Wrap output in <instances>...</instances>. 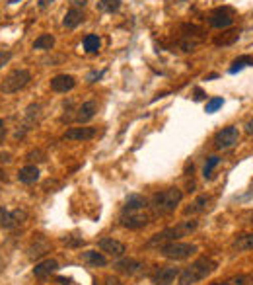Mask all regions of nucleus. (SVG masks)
Here are the masks:
<instances>
[{"mask_svg": "<svg viewBox=\"0 0 253 285\" xmlns=\"http://www.w3.org/2000/svg\"><path fill=\"white\" fill-rule=\"evenodd\" d=\"M197 226H199V223H197L195 219L181 221V223H178V225L167 226V229H164L162 233L154 235V237L148 240V246L150 248H160V246H164V244H167V242H176V240L183 239V237H189L191 233H195Z\"/></svg>", "mask_w": 253, "mask_h": 285, "instance_id": "obj_1", "label": "nucleus"}, {"mask_svg": "<svg viewBox=\"0 0 253 285\" xmlns=\"http://www.w3.org/2000/svg\"><path fill=\"white\" fill-rule=\"evenodd\" d=\"M183 199V192L179 188H167L158 194H154L152 201H150V211L152 215H170L174 213L176 207Z\"/></svg>", "mask_w": 253, "mask_h": 285, "instance_id": "obj_2", "label": "nucleus"}, {"mask_svg": "<svg viewBox=\"0 0 253 285\" xmlns=\"http://www.w3.org/2000/svg\"><path fill=\"white\" fill-rule=\"evenodd\" d=\"M214 270H216V262L203 256V258L191 262V266H187L185 270L179 273V285L199 283V281H203L205 277H209Z\"/></svg>", "mask_w": 253, "mask_h": 285, "instance_id": "obj_3", "label": "nucleus"}, {"mask_svg": "<svg viewBox=\"0 0 253 285\" xmlns=\"http://www.w3.org/2000/svg\"><path fill=\"white\" fill-rule=\"evenodd\" d=\"M152 221V213L150 207H142V209H131V207H123L119 217L121 226L131 229V231H138L144 229Z\"/></svg>", "mask_w": 253, "mask_h": 285, "instance_id": "obj_4", "label": "nucleus"}, {"mask_svg": "<svg viewBox=\"0 0 253 285\" xmlns=\"http://www.w3.org/2000/svg\"><path fill=\"white\" fill-rule=\"evenodd\" d=\"M160 250V254L167 258V260H187V258H191V256L199 250L197 248V244H191V242H181V240H176V242H167L164 246H160L158 248Z\"/></svg>", "mask_w": 253, "mask_h": 285, "instance_id": "obj_5", "label": "nucleus"}, {"mask_svg": "<svg viewBox=\"0 0 253 285\" xmlns=\"http://www.w3.org/2000/svg\"><path fill=\"white\" fill-rule=\"evenodd\" d=\"M31 80V73L26 71V69H18V71H12L10 75L6 76L0 84V92L2 94H14V92H20L22 88H26Z\"/></svg>", "mask_w": 253, "mask_h": 285, "instance_id": "obj_6", "label": "nucleus"}, {"mask_svg": "<svg viewBox=\"0 0 253 285\" xmlns=\"http://www.w3.org/2000/svg\"><path fill=\"white\" fill-rule=\"evenodd\" d=\"M181 41H179V45L183 51H193L195 47L199 45V43H203V39H205V31L201 30L199 26H193V24H185V26H181Z\"/></svg>", "mask_w": 253, "mask_h": 285, "instance_id": "obj_7", "label": "nucleus"}, {"mask_svg": "<svg viewBox=\"0 0 253 285\" xmlns=\"http://www.w3.org/2000/svg\"><path fill=\"white\" fill-rule=\"evenodd\" d=\"M239 141V131L238 127L230 125V127H224L220 129L216 135H214V147L218 150H228L232 149L236 143Z\"/></svg>", "mask_w": 253, "mask_h": 285, "instance_id": "obj_8", "label": "nucleus"}, {"mask_svg": "<svg viewBox=\"0 0 253 285\" xmlns=\"http://www.w3.org/2000/svg\"><path fill=\"white\" fill-rule=\"evenodd\" d=\"M234 22V10L222 6V8H214L209 14V24L216 30H228Z\"/></svg>", "mask_w": 253, "mask_h": 285, "instance_id": "obj_9", "label": "nucleus"}, {"mask_svg": "<svg viewBox=\"0 0 253 285\" xmlns=\"http://www.w3.org/2000/svg\"><path fill=\"white\" fill-rule=\"evenodd\" d=\"M26 211L16 209V211H8L4 207H0V226L4 229H16L18 225H22L26 221Z\"/></svg>", "mask_w": 253, "mask_h": 285, "instance_id": "obj_10", "label": "nucleus"}, {"mask_svg": "<svg viewBox=\"0 0 253 285\" xmlns=\"http://www.w3.org/2000/svg\"><path fill=\"white\" fill-rule=\"evenodd\" d=\"M96 135H98L96 127H70L62 139L64 141H90Z\"/></svg>", "mask_w": 253, "mask_h": 285, "instance_id": "obj_11", "label": "nucleus"}, {"mask_svg": "<svg viewBox=\"0 0 253 285\" xmlns=\"http://www.w3.org/2000/svg\"><path fill=\"white\" fill-rule=\"evenodd\" d=\"M100 248H102V252L109 254L111 258H121V256L127 252V248H125L123 242H119V240L115 239H109V237L100 240Z\"/></svg>", "mask_w": 253, "mask_h": 285, "instance_id": "obj_12", "label": "nucleus"}, {"mask_svg": "<svg viewBox=\"0 0 253 285\" xmlns=\"http://www.w3.org/2000/svg\"><path fill=\"white\" fill-rule=\"evenodd\" d=\"M74 86H76V80L74 76L70 75H57L51 78V90L53 92L64 94V92H70Z\"/></svg>", "mask_w": 253, "mask_h": 285, "instance_id": "obj_13", "label": "nucleus"}, {"mask_svg": "<svg viewBox=\"0 0 253 285\" xmlns=\"http://www.w3.org/2000/svg\"><path fill=\"white\" fill-rule=\"evenodd\" d=\"M179 277V270L176 266H165L154 275V285H172Z\"/></svg>", "mask_w": 253, "mask_h": 285, "instance_id": "obj_14", "label": "nucleus"}, {"mask_svg": "<svg viewBox=\"0 0 253 285\" xmlns=\"http://www.w3.org/2000/svg\"><path fill=\"white\" fill-rule=\"evenodd\" d=\"M115 270L119 273H125V275H136V273H140L144 270V264L138 262V260H131L129 258V260H119L115 264Z\"/></svg>", "mask_w": 253, "mask_h": 285, "instance_id": "obj_15", "label": "nucleus"}, {"mask_svg": "<svg viewBox=\"0 0 253 285\" xmlns=\"http://www.w3.org/2000/svg\"><path fill=\"white\" fill-rule=\"evenodd\" d=\"M96 111H98V104H96L94 100L84 102V104L76 109V118H74V120L78 121V123H86V121H90L92 118H94V116H96Z\"/></svg>", "mask_w": 253, "mask_h": 285, "instance_id": "obj_16", "label": "nucleus"}, {"mask_svg": "<svg viewBox=\"0 0 253 285\" xmlns=\"http://www.w3.org/2000/svg\"><path fill=\"white\" fill-rule=\"evenodd\" d=\"M59 268V264H57V260H51V258H47L43 262H39V264H35V268H33V275L35 277H49L53 271H57Z\"/></svg>", "mask_w": 253, "mask_h": 285, "instance_id": "obj_17", "label": "nucleus"}, {"mask_svg": "<svg viewBox=\"0 0 253 285\" xmlns=\"http://www.w3.org/2000/svg\"><path fill=\"white\" fill-rule=\"evenodd\" d=\"M238 39H239V30L230 28V30H224L220 35H216L212 41H214V45L218 47H228V45H234Z\"/></svg>", "mask_w": 253, "mask_h": 285, "instance_id": "obj_18", "label": "nucleus"}, {"mask_svg": "<svg viewBox=\"0 0 253 285\" xmlns=\"http://www.w3.org/2000/svg\"><path fill=\"white\" fill-rule=\"evenodd\" d=\"M80 258H82V262L84 264H88V266H94V268H104L105 264H107V258H105L102 252H98V250H86V252H80Z\"/></svg>", "mask_w": 253, "mask_h": 285, "instance_id": "obj_19", "label": "nucleus"}, {"mask_svg": "<svg viewBox=\"0 0 253 285\" xmlns=\"http://www.w3.org/2000/svg\"><path fill=\"white\" fill-rule=\"evenodd\" d=\"M82 22H84V12H82L80 8H70V10L66 12V16H64V20H62V26H64L66 30H74Z\"/></svg>", "mask_w": 253, "mask_h": 285, "instance_id": "obj_20", "label": "nucleus"}, {"mask_svg": "<svg viewBox=\"0 0 253 285\" xmlns=\"http://www.w3.org/2000/svg\"><path fill=\"white\" fill-rule=\"evenodd\" d=\"M39 109H41V105L39 104H31L28 109H26V123H24V129L20 131V133H16V137H24L26 135V131H30L31 125H35V121L39 118Z\"/></svg>", "mask_w": 253, "mask_h": 285, "instance_id": "obj_21", "label": "nucleus"}, {"mask_svg": "<svg viewBox=\"0 0 253 285\" xmlns=\"http://www.w3.org/2000/svg\"><path fill=\"white\" fill-rule=\"evenodd\" d=\"M18 180L22 182V184H35V182L39 180V168L35 164H28L24 166V168H20Z\"/></svg>", "mask_w": 253, "mask_h": 285, "instance_id": "obj_22", "label": "nucleus"}, {"mask_svg": "<svg viewBox=\"0 0 253 285\" xmlns=\"http://www.w3.org/2000/svg\"><path fill=\"white\" fill-rule=\"evenodd\" d=\"M232 248L238 250V252H249V250H253V233L238 235L234 239V242H232Z\"/></svg>", "mask_w": 253, "mask_h": 285, "instance_id": "obj_23", "label": "nucleus"}, {"mask_svg": "<svg viewBox=\"0 0 253 285\" xmlns=\"http://www.w3.org/2000/svg\"><path fill=\"white\" fill-rule=\"evenodd\" d=\"M209 201H210L209 195H201V197H197L193 203H191V207H187V209H185V215H197V213H203V211L209 207Z\"/></svg>", "mask_w": 253, "mask_h": 285, "instance_id": "obj_24", "label": "nucleus"}, {"mask_svg": "<svg viewBox=\"0 0 253 285\" xmlns=\"http://www.w3.org/2000/svg\"><path fill=\"white\" fill-rule=\"evenodd\" d=\"M84 51L88 53V55H96L98 51H100V47H102V41H100V37L98 35H94V33H90L84 37Z\"/></svg>", "mask_w": 253, "mask_h": 285, "instance_id": "obj_25", "label": "nucleus"}, {"mask_svg": "<svg viewBox=\"0 0 253 285\" xmlns=\"http://www.w3.org/2000/svg\"><path fill=\"white\" fill-rule=\"evenodd\" d=\"M53 47H55V37L51 33H43L33 41V49H39V51H49Z\"/></svg>", "mask_w": 253, "mask_h": 285, "instance_id": "obj_26", "label": "nucleus"}, {"mask_svg": "<svg viewBox=\"0 0 253 285\" xmlns=\"http://www.w3.org/2000/svg\"><path fill=\"white\" fill-rule=\"evenodd\" d=\"M123 207H131V209H142V207H150L148 201L142 197V195L138 194H133L127 197V201H125V205Z\"/></svg>", "mask_w": 253, "mask_h": 285, "instance_id": "obj_27", "label": "nucleus"}, {"mask_svg": "<svg viewBox=\"0 0 253 285\" xmlns=\"http://www.w3.org/2000/svg\"><path fill=\"white\" fill-rule=\"evenodd\" d=\"M49 248H51V244L47 242V239H41V244H35V240H33V244L30 246V258H39V256H43L49 252Z\"/></svg>", "mask_w": 253, "mask_h": 285, "instance_id": "obj_28", "label": "nucleus"}, {"mask_svg": "<svg viewBox=\"0 0 253 285\" xmlns=\"http://www.w3.org/2000/svg\"><path fill=\"white\" fill-rule=\"evenodd\" d=\"M249 65H253L251 57H249V55H241V57H238V59L232 63V67H230V75H236V73H239L241 69H245V67H249Z\"/></svg>", "mask_w": 253, "mask_h": 285, "instance_id": "obj_29", "label": "nucleus"}, {"mask_svg": "<svg viewBox=\"0 0 253 285\" xmlns=\"http://www.w3.org/2000/svg\"><path fill=\"white\" fill-rule=\"evenodd\" d=\"M98 8L105 12V14H113L121 8V0H100L98 2Z\"/></svg>", "mask_w": 253, "mask_h": 285, "instance_id": "obj_30", "label": "nucleus"}, {"mask_svg": "<svg viewBox=\"0 0 253 285\" xmlns=\"http://www.w3.org/2000/svg\"><path fill=\"white\" fill-rule=\"evenodd\" d=\"M218 164H220V158H218L216 154L209 156V158H207V164H205V168H203V176H205V178H210V176H212V170H214Z\"/></svg>", "mask_w": 253, "mask_h": 285, "instance_id": "obj_31", "label": "nucleus"}, {"mask_svg": "<svg viewBox=\"0 0 253 285\" xmlns=\"http://www.w3.org/2000/svg\"><path fill=\"white\" fill-rule=\"evenodd\" d=\"M228 283L230 285H253V275H245V273H241V275H234Z\"/></svg>", "mask_w": 253, "mask_h": 285, "instance_id": "obj_32", "label": "nucleus"}, {"mask_svg": "<svg viewBox=\"0 0 253 285\" xmlns=\"http://www.w3.org/2000/svg\"><path fill=\"white\" fill-rule=\"evenodd\" d=\"M224 105V100L222 98H210L209 102H207V113H214V111H218L220 107Z\"/></svg>", "mask_w": 253, "mask_h": 285, "instance_id": "obj_33", "label": "nucleus"}, {"mask_svg": "<svg viewBox=\"0 0 253 285\" xmlns=\"http://www.w3.org/2000/svg\"><path fill=\"white\" fill-rule=\"evenodd\" d=\"M64 244H68V246H72V248H74V246H82V244H84V240H82V239H72V237H66V239H64Z\"/></svg>", "mask_w": 253, "mask_h": 285, "instance_id": "obj_34", "label": "nucleus"}, {"mask_svg": "<svg viewBox=\"0 0 253 285\" xmlns=\"http://www.w3.org/2000/svg\"><path fill=\"white\" fill-rule=\"evenodd\" d=\"M10 59H12V53H10V51H0V69H2Z\"/></svg>", "mask_w": 253, "mask_h": 285, "instance_id": "obj_35", "label": "nucleus"}, {"mask_svg": "<svg viewBox=\"0 0 253 285\" xmlns=\"http://www.w3.org/2000/svg\"><path fill=\"white\" fill-rule=\"evenodd\" d=\"M105 285H125L121 281L119 277H115V275H107L105 277Z\"/></svg>", "mask_w": 253, "mask_h": 285, "instance_id": "obj_36", "label": "nucleus"}, {"mask_svg": "<svg viewBox=\"0 0 253 285\" xmlns=\"http://www.w3.org/2000/svg\"><path fill=\"white\" fill-rule=\"evenodd\" d=\"M41 156H43V152H41V150H31L30 154H28V160H43V158H41Z\"/></svg>", "mask_w": 253, "mask_h": 285, "instance_id": "obj_37", "label": "nucleus"}, {"mask_svg": "<svg viewBox=\"0 0 253 285\" xmlns=\"http://www.w3.org/2000/svg\"><path fill=\"white\" fill-rule=\"evenodd\" d=\"M105 71H100V73H90L88 75V82H98L102 76H104Z\"/></svg>", "mask_w": 253, "mask_h": 285, "instance_id": "obj_38", "label": "nucleus"}, {"mask_svg": "<svg viewBox=\"0 0 253 285\" xmlns=\"http://www.w3.org/2000/svg\"><path fill=\"white\" fill-rule=\"evenodd\" d=\"M4 137H6V123H4V120H0V145H2Z\"/></svg>", "mask_w": 253, "mask_h": 285, "instance_id": "obj_39", "label": "nucleus"}, {"mask_svg": "<svg viewBox=\"0 0 253 285\" xmlns=\"http://www.w3.org/2000/svg\"><path fill=\"white\" fill-rule=\"evenodd\" d=\"M207 96H205V92L201 90V88H195V100L199 102V100H205Z\"/></svg>", "mask_w": 253, "mask_h": 285, "instance_id": "obj_40", "label": "nucleus"}, {"mask_svg": "<svg viewBox=\"0 0 253 285\" xmlns=\"http://www.w3.org/2000/svg\"><path fill=\"white\" fill-rule=\"evenodd\" d=\"M0 162H6V164H8V162H12L10 154H8V152H0Z\"/></svg>", "mask_w": 253, "mask_h": 285, "instance_id": "obj_41", "label": "nucleus"}, {"mask_svg": "<svg viewBox=\"0 0 253 285\" xmlns=\"http://www.w3.org/2000/svg\"><path fill=\"white\" fill-rule=\"evenodd\" d=\"M70 4H72V8H84L86 6V0H72Z\"/></svg>", "mask_w": 253, "mask_h": 285, "instance_id": "obj_42", "label": "nucleus"}, {"mask_svg": "<svg viewBox=\"0 0 253 285\" xmlns=\"http://www.w3.org/2000/svg\"><path fill=\"white\" fill-rule=\"evenodd\" d=\"M53 2H55V0H39V8L45 10V8H47V6H51Z\"/></svg>", "mask_w": 253, "mask_h": 285, "instance_id": "obj_43", "label": "nucleus"}, {"mask_svg": "<svg viewBox=\"0 0 253 285\" xmlns=\"http://www.w3.org/2000/svg\"><path fill=\"white\" fill-rule=\"evenodd\" d=\"M245 131H247L249 135H253V120H251V121H247V123H245Z\"/></svg>", "mask_w": 253, "mask_h": 285, "instance_id": "obj_44", "label": "nucleus"}, {"mask_svg": "<svg viewBox=\"0 0 253 285\" xmlns=\"http://www.w3.org/2000/svg\"><path fill=\"white\" fill-rule=\"evenodd\" d=\"M6 180H8V176H6V172L0 168V182H6Z\"/></svg>", "mask_w": 253, "mask_h": 285, "instance_id": "obj_45", "label": "nucleus"}, {"mask_svg": "<svg viewBox=\"0 0 253 285\" xmlns=\"http://www.w3.org/2000/svg\"><path fill=\"white\" fill-rule=\"evenodd\" d=\"M59 281L62 285H68V283H70V279H68V277H59Z\"/></svg>", "mask_w": 253, "mask_h": 285, "instance_id": "obj_46", "label": "nucleus"}, {"mask_svg": "<svg viewBox=\"0 0 253 285\" xmlns=\"http://www.w3.org/2000/svg\"><path fill=\"white\" fill-rule=\"evenodd\" d=\"M210 285H230L228 281H216V283H210Z\"/></svg>", "mask_w": 253, "mask_h": 285, "instance_id": "obj_47", "label": "nucleus"}, {"mask_svg": "<svg viewBox=\"0 0 253 285\" xmlns=\"http://www.w3.org/2000/svg\"><path fill=\"white\" fill-rule=\"evenodd\" d=\"M94 285H100V283H98V281H94Z\"/></svg>", "mask_w": 253, "mask_h": 285, "instance_id": "obj_48", "label": "nucleus"}]
</instances>
